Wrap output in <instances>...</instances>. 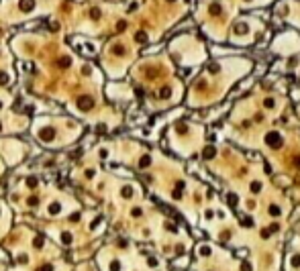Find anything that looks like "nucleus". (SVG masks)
<instances>
[{
    "mask_svg": "<svg viewBox=\"0 0 300 271\" xmlns=\"http://www.w3.org/2000/svg\"><path fill=\"white\" fill-rule=\"evenodd\" d=\"M266 141H267V143H274V147H280V145H282V141H284V139H282V135H280V133H278V131H272V133H267V137H266Z\"/></svg>",
    "mask_w": 300,
    "mask_h": 271,
    "instance_id": "1",
    "label": "nucleus"
},
{
    "mask_svg": "<svg viewBox=\"0 0 300 271\" xmlns=\"http://www.w3.org/2000/svg\"><path fill=\"white\" fill-rule=\"evenodd\" d=\"M78 106H80L82 110H88V108H92V106H94V100L90 98V96H82L80 100H78Z\"/></svg>",
    "mask_w": 300,
    "mask_h": 271,
    "instance_id": "2",
    "label": "nucleus"
},
{
    "mask_svg": "<svg viewBox=\"0 0 300 271\" xmlns=\"http://www.w3.org/2000/svg\"><path fill=\"white\" fill-rule=\"evenodd\" d=\"M53 137H55V131H53V128H41V131H39V139H41V141H51Z\"/></svg>",
    "mask_w": 300,
    "mask_h": 271,
    "instance_id": "3",
    "label": "nucleus"
},
{
    "mask_svg": "<svg viewBox=\"0 0 300 271\" xmlns=\"http://www.w3.org/2000/svg\"><path fill=\"white\" fill-rule=\"evenodd\" d=\"M19 8H21L23 12L33 10L35 8V0H21V2H19Z\"/></svg>",
    "mask_w": 300,
    "mask_h": 271,
    "instance_id": "4",
    "label": "nucleus"
},
{
    "mask_svg": "<svg viewBox=\"0 0 300 271\" xmlns=\"http://www.w3.org/2000/svg\"><path fill=\"white\" fill-rule=\"evenodd\" d=\"M59 212H61V204H59V202L49 204V214H53V216H55V214H59Z\"/></svg>",
    "mask_w": 300,
    "mask_h": 271,
    "instance_id": "5",
    "label": "nucleus"
},
{
    "mask_svg": "<svg viewBox=\"0 0 300 271\" xmlns=\"http://www.w3.org/2000/svg\"><path fill=\"white\" fill-rule=\"evenodd\" d=\"M133 196H135V188L125 186V188H123V198H133Z\"/></svg>",
    "mask_w": 300,
    "mask_h": 271,
    "instance_id": "6",
    "label": "nucleus"
},
{
    "mask_svg": "<svg viewBox=\"0 0 300 271\" xmlns=\"http://www.w3.org/2000/svg\"><path fill=\"white\" fill-rule=\"evenodd\" d=\"M149 163H151V157H147V155H145V157H141V161H139V167H141V169H145Z\"/></svg>",
    "mask_w": 300,
    "mask_h": 271,
    "instance_id": "7",
    "label": "nucleus"
},
{
    "mask_svg": "<svg viewBox=\"0 0 300 271\" xmlns=\"http://www.w3.org/2000/svg\"><path fill=\"white\" fill-rule=\"evenodd\" d=\"M61 243H63V245H69V243H71V235H69V232H61Z\"/></svg>",
    "mask_w": 300,
    "mask_h": 271,
    "instance_id": "8",
    "label": "nucleus"
},
{
    "mask_svg": "<svg viewBox=\"0 0 300 271\" xmlns=\"http://www.w3.org/2000/svg\"><path fill=\"white\" fill-rule=\"evenodd\" d=\"M269 214H274V216H280V214H282L280 206H276V204H274V206H269Z\"/></svg>",
    "mask_w": 300,
    "mask_h": 271,
    "instance_id": "9",
    "label": "nucleus"
},
{
    "mask_svg": "<svg viewBox=\"0 0 300 271\" xmlns=\"http://www.w3.org/2000/svg\"><path fill=\"white\" fill-rule=\"evenodd\" d=\"M8 84V76L6 74H0V86H6Z\"/></svg>",
    "mask_w": 300,
    "mask_h": 271,
    "instance_id": "10",
    "label": "nucleus"
},
{
    "mask_svg": "<svg viewBox=\"0 0 300 271\" xmlns=\"http://www.w3.org/2000/svg\"><path fill=\"white\" fill-rule=\"evenodd\" d=\"M259 190H261V183H259V181H253V183H251V192H259Z\"/></svg>",
    "mask_w": 300,
    "mask_h": 271,
    "instance_id": "11",
    "label": "nucleus"
},
{
    "mask_svg": "<svg viewBox=\"0 0 300 271\" xmlns=\"http://www.w3.org/2000/svg\"><path fill=\"white\" fill-rule=\"evenodd\" d=\"M266 106L267 108H274V106H276V100H274V98H266Z\"/></svg>",
    "mask_w": 300,
    "mask_h": 271,
    "instance_id": "12",
    "label": "nucleus"
},
{
    "mask_svg": "<svg viewBox=\"0 0 300 271\" xmlns=\"http://www.w3.org/2000/svg\"><path fill=\"white\" fill-rule=\"evenodd\" d=\"M90 16H92V19H100V10H98V8H92V10H90Z\"/></svg>",
    "mask_w": 300,
    "mask_h": 271,
    "instance_id": "13",
    "label": "nucleus"
},
{
    "mask_svg": "<svg viewBox=\"0 0 300 271\" xmlns=\"http://www.w3.org/2000/svg\"><path fill=\"white\" fill-rule=\"evenodd\" d=\"M68 65H69V59H66V57L59 59V68H68Z\"/></svg>",
    "mask_w": 300,
    "mask_h": 271,
    "instance_id": "14",
    "label": "nucleus"
},
{
    "mask_svg": "<svg viewBox=\"0 0 300 271\" xmlns=\"http://www.w3.org/2000/svg\"><path fill=\"white\" fill-rule=\"evenodd\" d=\"M112 51H115V53H118V55H123V53H125V49H123L121 45H118V47L115 45V49H112Z\"/></svg>",
    "mask_w": 300,
    "mask_h": 271,
    "instance_id": "15",
    "label": "nucleus"
},
{
    "mask_svg": "<svg viewBox=\"0 0 300 271\" xmlns=\"http://www.w3.org/2000/svg\"><path fill=\"white\" fill-rule=\"evenodd\" d=\"M147 39V35L145 33H137V41H145Z\"/></svg>",
    "mask_w": 300,
    "mask_h": 271,
    "instance_id": "16",
    "label": "nucleus"
},
{
    "mask_svg": "<svg viewBox=\"0 0 300 271\" xmlns=\"http://www.w3.org/2000/svg\"><path fill=\"white\" fill-rule=\"evenodd\" d=\"M27 183H29V188H35V186H37V180H33V177H31V180L27 181Z\"/></svg>",
    "mask_w": 300,
    "mask_h": 271,
    "instance_id": "17",
    "label": "nucleus"
},
{
    "mask_svg": "<svg viewBox=\"0 0 300 271\" xmlns=\"http://www.w3.org/2000/svg\"><path fill=\"white\" fill-rule=\"evenodd\" d=\"M131 214H133V216H139V214H141V208H133V212H131Z\"/></svg>",
    "mask_w": 300,
    "mask_h": 271,
    "instance_id": "18",
    "label": "nucleus"
},
{
    "mask_svg": "<svg viewBox=\"0 0 300 271\" xmlns=\"http://www.w3.org/2000/svg\"><path fill=\"white\" fill-rule=\"evenodd\" d=\"M29 206H37V198H29Z\"/></svg>",
    "mask_w": 300,
    "mask_h": 271,
    "instance_id": "19",
    "label": "nucleus"
},
{
    "mask_svg": "<svg viewBox=\"0 0 300 271\" xmlns=\"http://www.w3.org/2000/svg\"><path fill=\"white\" fill-rule=\"evenodd\" d=\"M0 108H2V102H0Z\"/></svg>",
    "mask_w": 300,
    "mask_h": 271,
    "instance_id": "20",
    "label": "nucleus"
},
{
    "mask_svg": "<svg viewBox=\"0 0 300 271\" xmlns=\"http://www.w3.org/2000/svg\"><path fill=\"white\" fill-rule=\"evenodd\" d=\"M170 2H173V0H170Z\"/></svg>",
    "mask_w": 300,
    "mask_h": 271,
    "instance_id": "21",
    "label": "nucleus"
}]
</instances>
